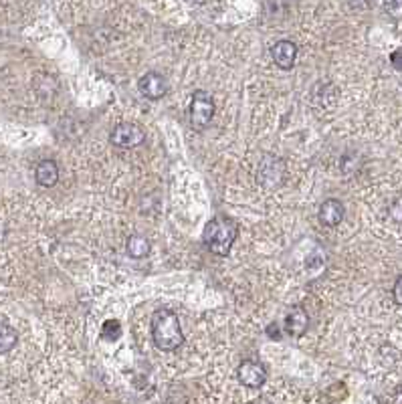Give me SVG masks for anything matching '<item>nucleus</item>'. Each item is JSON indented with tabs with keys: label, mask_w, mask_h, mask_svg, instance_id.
I'll return each instance as SVG.
<instances>
[{
	"label": "nucleus",
	"mask_w": 402,
	"mask_h": 404,
	"mask_svg": "<svg viewBox=\"0 0 402 404\" xmlns=\"http://www.w3.org/2000/svg\"><path fill=\"white\" fill-rule=\"evenodd\" d=\"M152 340H154L156 348L164 352L178 350L184 343V332L174 311L158 310L152 315Z\"/></svg>",
	"instance_id": "f257e3e1"
},
{
	"label": "nucleus",
	"mask_w": 402,
	"mask_h": 404,
	"mask_svg": "<svg viewBox=\"0 0 402 404\" xmlns=\"http://www.w3.org/2000/svg\"><path fill=\"white\" fill-rule=\"evenodd\" d=\"M202 239L211 253L224 257L233 249V243L237 239V226L226 218H213L207 222Z\"/></svg>",
	"instance_id": "f03ea898"
},
{
	"label": "nucleus",
	"mask_w": 402,
	"mask_h": 404,
	"mask_svg": "<svg viewBox=\"0 0 402 404\" xmlns=\"http://www.w3.org/2000/svg\"><path fill=\"white\" fill-rule=\"evenodd\" d=\"M188 114H190L188 116L190 118V125L196 131L204 129L215 118V101H213V97L209 94H204V92H200V89L194 92L192 99H190V111Z\"/></svg>",
	"instance_id": "7ed1b4c3"
},
{
	"label": "nucleus",
	"mask_w": 402,
	"mask_h": 404,
	"mask_svg": "<svg viewBox=\"0 0 402 404\" xmlns=\"http://www.w3.org/2000/svg\"><path fill=\"white\" fill-rule=\"evenodd\" d=\"M109 142H112V146H116L120 150H134V148H138L146 142V131H144L142 125L124 122V124H118L112 129Z\"/></svg>",
	"instance_id": "20e7f679"
},
{
	"label": "nucleus",
	"mask_w": 402,
	"mask_h": 404,
	"mask_svg": "<svg viewBox=\"0 0 402 404\" xmlns=\"http://www.w3.org/2000/svg\"><path fill=\"white\" fill-rule=\"evenodd\" d=\"M257 180L265 188H277L285 180V162L277 156H265L257 170Z\"/></svg>",
	"instance_id": "39448f33"
},
{
	"label": "nucleus",
	"mask_w": 402,
	"mask_h": 404,
	"mask_svg": "<svg viewBox=\"0 0 402 404\" xmlns=\"http://www.w3.org/2000/svg\"><path fill=\"white\" fill-rule=\"evenodd\" d=\"M237 378L247 388H261L267 382V368L257 360H245L237 368Z\"/></svg>",
	"instance_id": "423d86ee"
},
{
	"label": "nucleus",
	"mask_w": 402,
	"mask_h": 404,
	"mask_svg": "<svg viewBox=\"0 0 402 404\" xmlns=\"http://www.w3.org/2000/svg\"><path fill=\"white\" fill-rule=\"evenodd\" d=\"M138 87H140L144 97H148L152 101H158L168 94V81L158 71H148L146 75H142L140 81H138Z\"/></svg>",
	"instance_id": "0eeeda50"
},
{
	"label": "nucleus",
	"mask_w": 402,
	"mask_h": 404,
	"mask_svg": "<svg viewBox=\"0 0 402 404\" xmlns=\"http://www.w3.org/2000/svg\"><path fill=\"white\" fill-rule=\"evenodd\" d=\"M310 326V315L306 313L304 308H291L287 311L285 319H283V332L291 338H302L308 332Z\"/></svg>",
	"instance_id": "6e6552de"
},
{
	"label": "nucleus",
	"mask_w": 402,
	"mask_h": 404,
	"mask_svg": "<svg viewBox=\"0 0 402 404\" xmlns=\"http://www.w3.org/2000/svg\"><path fill=\"white\" fill-rule=\"evenodd\" d=\"M271 57L277 65L279 69L283 71H289L293 69V65L297 61V45L293 41H277L273 47H271Z\"/></svg>",
	"instance_id": "1a4fd4ad"
},
{
	"label": "nucleus",
	"mask_w": 402,
	"mask_h": 404,
	"mask_svg": "<svg viewBox=\"0 0 402 404\" xmlns=\"http://www.w3.org/2000/svg\"><path fill=\"white\" fill-rule=\"evenodd\" d=\"M317 217L321 220V224L334 228V226H338L341 220H343V217H346V209H343V204H341L338 198H328V200L319 206Z\"/></svg>",
	"instance_id": "9d476101"
},
{
	"label": "nucleus",
	"mask_w": 402,
	"mask_h": 404,
	"mask_svg": "<svg viewBox=\"0 0 402 404\" xmlns=\"http://www.w3.org/2000/svg\"><path fill=\"white\" fill-rule=\"evenodd\" d=\"M34 178L41 187L53 188L59 182V166L55 160H43L34 168Z\"/></svg>",
	"instance_id": "9b49d317"
},
{
	"label": "nucleus",
	"mask_w": 402,
	"mask_h": 404,
	"mask_svg": "<svg viewBox=\"0 0 402 404\" xmlns=\"http://www.w3.org/2000/svg\"><path fill=\"white\" fill-rule=\"evenodd\" d=\"M125 249L134 259H146L152 251V245L144 235H131L125 243Z\"/></svg>",
	"instance_id": "f8f14e48"
},
{
	"label": "nucleus",
	"mask_w": 402,
	"mask_h": 404,
	"mask_svg": "<svg viewBox=\"0 0 402 404\" xmlns=\"http://www.w3.org/2000/svg\"><path fill=\"white\" fill-rule=\"evenodd\" d=\"M17 342H19L17 330H12L10 326L0 323V356L6 354V352H10L17 345Z\"/></svg>",
	"instance_id": "ddd939ff"
},
{
	"label": "nucleus",
	"mask_w": 402,
	"mask_h": 404,
	"mask_svg": "<svg viewBox=\"0 0 402 404\" xmlns=\"http://www.w3.org/2000/svg\"><path fill=\"white\" fill-rule=\"evenodd\" d=\"M124 330H122V323L118 319H107L103 326H101V338L107 340V342H118L122 338Z\"/></svg>",
	"instance_id": "4468645a"
},
{
	"label": "nucleus",
	"mask_w": 402,
	"mask_h": 404,
	"mask_svg": "<svg viewBox=\"0 0 402 404\" xmlns=\"http://www.w3.org/2000/svg\"><path fill=\"white\" fill-rule=\"evenodd\" d=\"M382 6L384 10L394 19V21H401L402 19V0H382Z\"/></svg>",
	"instance_id": "2eb2a0df"
},
{
	"label": "nucleus",
	"mask_w": 402,
	"mask_h": 404,
	"mask_svg": "<svg viewBox=\"0 0 402 404\" xmlns=\"http://www.w3.org/2000/svg\"><path fill=\"white\" fill-rule=\"evenodd\" d=\"M390 217L394 218V220H399V222H402V198H396V200L390 204Z\"/></svg>",
	"instance_id": "dca6fc26"
},
{
	"label": "nucleus",
	"mask_w": 402,
	"mask_h": 404,
	"mask_svg": "<svg viewBox=\"0 0 402 404\" xmlns=\"http://www.w3.org/2000/svg\"><path fill=\"white\" fill-rule=\"evenodd\" d=\"M392 295H394V301H396L399 306H402V277H399V281L394 283Z\"/></svg>",
	"instance_id": "f3484780"
},
{
	"label": "nucleus",
	"mask_w": 402,
	"mask_h": 404,
	"mask_svg": "<svg viewBox=\"0 0 402 404\" xmlns=\"http://www.w3.org/2000/svg\"><path fill=\"white\" fill-rule=\"evenodd\" d=\"M390 61H392V65H394L396 69H401L402 71V49L401 51H394V53H392Z\"/></svg>",
	"instance_id": "a211bd4d"
},
{
	"label": "nucleus",
	"mask_w": 402,
	"mask_h": 404,
	"mask_svg": "<svg viewBox=\"0 0 402 404\" xmlns=\"http://www.w3.org/2000/svg\"><path fill=\"white\" fill-rule=\"evenodd\" d=\"M352 8H366L368 6V0H348Z\"/></svg>",
	"instance_id": "6ab92c4d"
},
{
	"label": "nucleus",
	"mask_w": 402,
	"mask_h": 404,
	"mask_svg": "<svg viewBox=\"0 0 402 404\" xmlns=\"http://www.w3.org/2000/svg\"><path fill=\"white\" fill-rule=\"evenodd\" d=\"M392 403L402 404V386H399V388H396V392H394V398H392Z\"/></svg>",
	"instance_id": "aec40b11"
}]
</instances>
